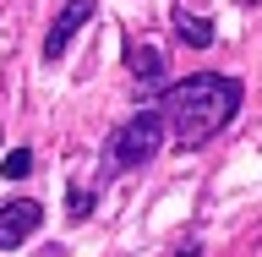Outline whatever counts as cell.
Returning <instances> with one entry per match:
<instances>
[{
	"label": "cell",
	"instance_id": "10",
	"mask_svg": "<svg viewBox=\"0 0 262 257\" xmlns=\"http://www.w3.org/2000/svg\"><path fill=\"white\" fill-rule=\"evenodd\" d=\"M241 6H257V0H241Z\"/></svg>",
	"mask_w": 262,
	"mask_h": 257
},
{
	"label": "cell",
	"instance_id": "1",
	"mask_svg": "<svg viewBox=\"0 0 262 257\" xmlns=\"http://www.w3.org/2000/svg\"><path fill=\"white\" fill-rule=\"evenodd\" d=\"M241 98H246L241 77L196 71V77L175 82V88L164 93V126H169V137H175L180 148H202V143H213V137L235 121Z\"/></svg>",
	"mask_w": 262,
	"mask_h": 257
},
{
	"label": "cell",
	"instance_id": "8",
	"mask_svg": "<svg viewBox=\"0 0 262 257\" xmlns=\"http://www.w3.org/2000/svg\"><path fill=\"white\" fill-rule=\"evenodd\" d=\"M88 213H93V197L77 186V192H71V219H88Z\"/></svg>",
	"mask_w": 262,
	"mask_h": 257
},
{
	"label": "cell",
	"instance_id": "3",
	"mask_svg": "<svg viewBox=\"0 0 262 257\" xmlns=\"http://www.w3.org/2000/svg\"><path fill=\"white\" fill-rule=\"evenodd\" d=\"M38 225H44V203H33V197H16L11 208H0V252H16Z\"/></svg>",
	"mask_w": 262,
	"mask_h": 257
},
{
	"label": "cell",
	"instance_id": "5",
	"mask_svg": "<svg viewBox=\"0 0 262 257\" xmlns=\"http://www.w3.org/2000/svg\"><path fill=\"white\" fill-rule=\"evenodd\" d=\"M131 71H137V82H142L147 93L164 88V77H169V71H164V55L153 44H137V49H131Z\"/></svg>",
	"mask_w": 262,
	"mask_h": 257
},
{
	"label": "cell",
	"instance_id": "4",
	"mask_svg": "<svg viewBox=\"0 0 262 257\" xmlns=\"http://www.w3.org/2000/svg\"><path fill=\"white\" fill-rule=\"evenodd\" d=\"M93 11H98V0H66L60 16H55V28H49V38H44V61H60L66 44H71V33H77Z\"/></svg>",
	"mask_w": 262,
	"mask_h": 257
},
{
	"label": "cell",
	"instance_id": "6",
	"mask_svg": "<svg viewBox=\"0 0 262 257\" xmlns=\"http://www.w3.org/2000/svg\"><path fill=\"white\" fill-rule=\"evenodd\" d=\"M175 28H180V44H191V49H208L213 44V22H208V16H186V11H180Z\"/></svg>",
	"mask_w": 262,
	"mask_h": 257
},
{
	"label": "cell",
	"instance_id": "7",
	"mask_svg": "<svg viewBox=\"0 0 262 257\" xmlns=\"http://www.w3.org/2000/svg\"><path fill=\"white\" fill-rule=\"evenodd\" d=\"M0 175H6V181H22V175H33V153H28V148H11V153L0 159Z\"/></svg>",
	"mask_w": 262,
	"mask_h": 257
},
{
	"label": "cell",
	"instance_id": "2",
	"mask_svg": "<svg viewBox=\"0 0 262 257\" xmlns=\"http://www.w3.org/2000/svg\"><path fill=\"white\" fill-rule=\"evenodd\" d=\"M159 148H164V115H159V110H142V115H131V121L115 126V137H110V164L137 170V164H147Z\"/></svg>",
	"mask_w": 262,
	"mask_h": 257
},
{
	"label": "cell",
	"instance_id": "9",
	"mask_svg": "<svg viewBox=\"0 0 262 257\" xmlns=\"http://www.w3.org/2000/svg\"><path fill=\"white\" fill-rule=\"evenodd\" d=\"M44 257H66V252H60V246H49V252H44Z\"/></svg>",
	"mask_w": 262,
	"mask_h": 257
}]
</instances>
